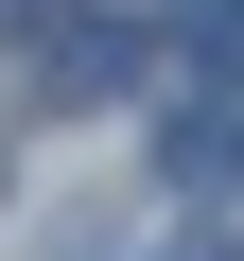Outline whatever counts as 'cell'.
Masks as SVG:
<instances>
[{
    "mask_svg": "<svg viewBox=\"0 0 244 261\" xmlns=\"http://www.w3.org/2000/svg\"><path fill=\"white\" fill-rule=\"evenodd\" d=\"M175 174H192V192H244V122H227V105L192 122V140H175Z\"/></svg>",
    "mask_w": 244,
    "mask_h": 261,
    "instance_id": "3",
    "label": "cell"
},
{
    "mask_svg": "<svg viewBox=\"0 0 244 261\" xmlns=\"http://www.w3.org/2000/svg\"><path fill=\"white\" fill-rule=\"evenodd\" d=\"M175 53H192L209 87H244V0H192V18H175Z\"/></svg>",
    "mask_w": 244,
    "mask_h": 261,
    "instance_id": "2",
    "label": "cell"
},
{
    "mask_svg": "<svg viewBox=\"0 0 244 261\" xmlns=\"http://www.w3.org/2000/svg\"><path fill=\"white\" fill-rule=\"evenodd\" d=\"M122 70H140L122 18H53V87H122Z\"/></svg>",
    "mask_w": 244,
    "mask_h": 261,
    "instance_id": "1",
    "label": "cell"
},
{
    "mask_svg": "<svg viewBox=\"0 0 244 261\" xmlns=\"http://www.w3.org/2000/svg\"><path fill=\"white\" fill-rule=\"evenodd\" d=\"M192 261H244V244H192Z\"/></svg>",
    "mask_w": 244,
    "mask_h": 261,
    "instance_id": "4",
    "label": "cell"
}]
</instances>
